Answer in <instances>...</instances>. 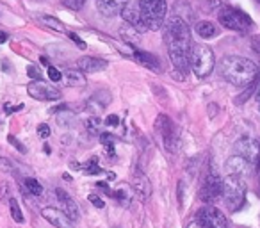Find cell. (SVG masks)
<instances>
[{"mask_svg":"<svg viewBox=\"0 0 260 228\" xmlns=\"http://www.w3.org/2000/svg\"><path fill=\"white\" fill-rule=\"evenodd\" d=\"M164 40H166L168 54L173 68L180 73V77H185L191 70V50L192 40L189 25L180 18L173 16L168 22L166 30H164Z\"/></svg>","mask_w":260,"mask_h":228,"instance_id":"6da1fadb","label":"cell"},{"mask_svg":"<svg viewBox=\"0 0 260 228\" xmlns=\"http://www.w3.org/2000/svg\"><path fill=\"white\" fill-rule=\"evenodd\" d=\"M219 73L226 82L237 87H248L249 84L256 82L258 66L248 57L241 55H226L219 61Z\"/></svg>","mask_w":260,"mask_h":228,"instance_id":"7a4b0ae2","label":"cell"},{"mask_svg":"<svg viewBox=\"0 0 260 228\" xmlns=\"http://www.w3.org/2000/svg\"><path fill=\"white\" fill-rule=\"evenodd\" d=\"M244 194H246V184L242 180V177L228 175L223 180V200L230 212H235V210H239L244 205Z\"/></svg>","mask_w":260,"mask_h":228,"instance_id":"3957f363","label":"cell"},{"mask_svg":"<svg viewBox=\"0 0 260 228\" xmlns=\"http://www.w3.org/2000/svg\"><path fill=\"white\" fill-rule=\"evenodd\" d=\"M139 13L143 15L148 30H159L168 11L166 0H139Z\"/></svg>","mask_w":260,"mask_h":228,"instance_id":"277c9868","label":"cell"},{"mask_svg":"<svg viewBox=\"0 0 260 228\" xmlns=\"http://www.w3.org/2000/svg\"><path fill=\"white\" fill-rule=\"evenodd\" d=\"M214 64H216V59H214V52L207 47L205 43H192L191 50V68L200 79L210 75L214 72Z\"/></svg>","mask_w":260,"mask_h":228,"instance_id":"5b68a950","label":"cell"},{"mask_svg":"<svg viewBox=\"0 0 260 228\" xmlns=\"http://www.w3.org/2000/svg\"><path fill=\"white\" fill-rule=\"evenodd\" d=\"M217 20L224 29L235 30V32H246L253 25L251 18L237 8H223L217 15Z\"/></svg>","mask_w":260,"mask_h":228,"instance_id":"8992f818","label":"cell"},{"mask_svg":"<svg viewBox=\"0 0 260 228\" xmlns=\"http://www.w3.org/2000/svg\"><path fill=\"white\" fill-rule=\"evenodd\" d=\"M235 150L237 155L244 157L251 166H258L260 164V141L253 138H242L235 143Z\"/></svg>","mask_w":260,"mask_h":228,"instance_id":"52a82bcc","label":"cell"},{"mask_svg":"<svg viewBox=\"0 0 260 228\" xmlns=\"http://www.w3.org/2000/svg\"><path fill=\"white\" fill-rule=\"evenodd\" d=\"M155 128L160 134V138H162L164 148H166L170 153L177 152V136H175L173 121H171L168 116H164V114H160V116L155 120Z\"/></svg>","mask_w":260,"mask_h":228,"instance_id":"ba28073f","label":"cell"},{"mask_svg":"<svg viewBox=\"0 0 260 228\" xmlns=\"http://www.w3.org/2000/svg\"><path fill=\"white\" fill-rule=\"evenodd\" d=\"M27 93H29L34 100H40V102H50V100H59V98H61V93H59L57 87L50 86V84L43 82V80H34V82H30L29 87H27Z\"/></svg>","mask_w":260,"mask_h":228,"instance_id":"9c48e42d","label":"cell"},{"mask_svg":"<svg viewBox=\"0 0 260 228\" xmlns=\"http://www.w3.org/2000/svg\"><path fill=\"white\" fill-rule=\"evenodd\" d=\"M221 196H223V180L217 175L210 173L205 178V184H203L202 191H200V198L205 203H210L214 200L221 198Z\"/></svg>","mask_w":260,"mask_h":228,"instance_id":"30bf717a","label":"cell"},{"mask_svg":"<svg viewBox=\"0 0 260 228\" xmlns=\"http://www.w3.org/2000/svg\"><path fill=\"white\" fill-rule=\"evenodd\" d=\"M198 221H202L207 228H226V217H224V214L212 205L200 210Z\"/></svg>","mask_w":260,"mask_h":228,"instance_id":"8fae6325","label":"cell"},{"mask_svg":"<svg viewBox=\"0 0 260 228\" xmlns=\"http://www.w3.org/2000/svg\"><path fill=\"white\" fill-rule=\"evenodd\" d=\"M128 6V0H96V9L105 18H114L121 15Z\"/></svg>","mask_w":260,"mask_h":228,"instance_id":"7c38bea8","label":"cell"},{"mask_svg":"<svg viewBox=\"0 0 260 228\" xmlns=\"http://www.w3.org/2000/svg\"><path fill=\"white\" fill-rule=\"evenodd\" d=\"M55 194H57V200H59V203H61V207H62V212H64L66 216L73 221V223H75V221H79L80 210H79V205L73 202L72 196H70L68 192H66L64 189H61V187L55 189Z\"/></svg>","mask_w":260,"mask_h":228,"instance_id":"4fadbf2b","label":"cell"},{"mask_svg":"<svg viewBox=\"0 0 260 228\" xmlns=\"http://www.w3.org/2000/svg\"><path fill=\"white\" fill-rule=\"evenodd\" d=\"M41 216H43L50 224H54L55 228H72L73 226V221L70 219L62 210L54 209V207H45V209L41 210Z\"/></svg>","mask_w":260,"mask_h":228,"instance_id":"5bb4252c","label":"cell"},{"mask_svg":"<svg viewBox=\"0 0 260 228\" xmlns=\"http://www.w3.org/2000/svg\"><path fill=\"white\" fill-rule=\"evenodd\" d=\"M132 189H134V194L138 196L141 202H146L152 196V184H150L148 177L143 173H136L132 178Z\"/></svg>","mask_w":260,"mask_h":228,"instance_id":"9a60e30c","label":"cell"},{"mask_svg":"<svg viewBox=\"0 0 260 228\" xmlns=\"http://www.w3.org/2000/svg\"><path fill=\"white\" fill-rule=\"evenodd\" d=\"M111 100H112V96L109 91H105V89L96 91V93L89 98V102H87V109H89L91 116H98V114L111 104Z\"/></svg>","mask_w":260,"mask_h":228,"instance_id":"2e32d148","label":"cell"},{"mask_svg":"<svg viewBox=\"0 0 260 228\" xmlns=\"http://www.w3.org/2000/svg\"><path fill=\"white\" fill-rule=\"evenodd\" d=\"M77 68L82 73H98L107 68V61L100 57H82L77 61Z\"/></svg>","mask_w":260,"mask_h":228,"instance_id":"e0dca14e","label":"cell"},{"mask_svg":"<svg viewBox=\"0 0 260 228\" xmlns=\"http://www.w3.org/2000/svg\"><path fill=\"white\" fill-rule=\"evenodd\" d=\"M224 168H226L228 175H237V177H244V175L249 171V168H251V164H249L248 160L244 159V157L235 155V157H230V159L226 160Z\"/></svg>","mask_w":260,"mask_h":228,"instance_id":"ac0fdd59","label":"cell"},{"mask_svg":"<svg viewBox=\"0 0 260 228\" xmlns=\"http://www.w3.org/2000/svg\"><path fill=\"white\" fill-rule=\"evenodd\" d=\"M134 59L139 62L141 66H145V68L152 70V72H160V61L159 57H155L153 54H150V52H143V50H138L136 48L134 50Z\"/></svg>","mask_w":260,"mask_h":228,"instance_id":"d6986e66","label":"cell"},{"mask_svg":"<svg viewBox=\"0 0 260 228\" xmlns=\"http://www.w3.org/2000/svg\"><path fill=\"white\" fill-rule=\"evenodd\" d=\"M119 36H121V40L125 41V43H128L132 48H138V45L141 43V32L126 22L119 27Z\"/></svg>","mask_w":260,"mask_h":228,"instance_id":"ffe728a7","label":"cell"},{"mask_svg":"<svg viewBox=\"0 0 260 228\" xmlns=\"http://www.w3.org/2000/svg\"><path fill=\"white\" fill-rule=\"evenodd\" d=\"M121 15H123V18H125V22L130 23L134 29H138L139 32H143V30H148L146 22H145V18H143L141 13H139V9H128V8H126Z\"/></svg>","mask_w":260,"mask_h":228,"instance_id":"44dd1931","label":"cell"},{"mask_svg":"<svg viewBox=\"0 0 260 228\" xmlns=\"http://www.w3.org/2000/svg\"><path fill=\"white\" fill-rule=\"evenodd\" d=\"M194 30L202 40H210L217 34V29L212 22H207V20H202L194 25Z\"/></svg>","mask_w":260,"mask_h":228,"instance_id":"7402d4cb","label":"cell"},{"mask_svg":"<svg viewBox=\"0 0 260 228\" xmlns=\"http://www.w3.org/2000/svg\"><path fill=\"white\" fill-rule=\"evenodd\" d=\"M64 82H66V86H84V84H86V77H84L82 72L66 70L64 72Z\"/></svg>","mask_w":260,"mask_h":228,"instance_id":"603a6c76","label":"cell"},{"mask_svg":"<svg viewBox=\"0 0 260 228\" xmlns=\"http://www.w3.org/2000/svg\"><path fill=\"white\" fill-rule=\"evenodd\" d=\"M55 121H57L59 127L68 128L75 123V114H73V112H68V111H61L57 116H55Z\"/></svg>","mask_w":260,"mask_h":228,"instance_id":"cb8c5ba5","label":"cell"},{"mask_svg":"<svg viewBox=\"0 0 260 228\" xmlns=\"http://www.w3.org/2000/svg\"><path fill=\"white\" fill-rule=\"evenodd\" d=\"M41 22H43L45 25L48 27V29L55 30V32H64V23L59 22V20L55 18V16H48V15H45V16H41Z\"/></svg>","mask_w":260,"mask_h":228,"instance_id":"d4e9b609","label":"cell"},{"mask_svg":"<svg viewBox=\"0 0 260 228\" xmlns=\"http://www.w3.org/2000/svg\"><path fill=\"white\" fill-rule=\"evenodd\" d=\"M100 141H102V145L105 146V150H107L109 157H114V143H116L114 136L107 134V132H102V134H100Z\"/></svg>","mask_w":260,"mask_h":228,"instance_id":"484cf974","label":"cell"},{"mask_svg":"<svg viewBox=\"0 0 260 228\" xmlns=\"http://www.w3.org/2000/svg\"><path fill=\"white\" fill-rule=\"evenodd\" d=\"M86 128L89 131V134L93 136H100L102 134V120L98 116H91L86 121Z\"/></svg>","mask_w":260,"mask_h":228,"instance_id":"4316f807","label":"cell"},{"mask_svg":"<svg viewBox=\"0 0 260 228\" xmlns=\"http://www.w3.org/2000/svg\"><path fill=\"white\" fill-rule=\"evenodd\" d=\"M23 184H25V189L30 192V194L40 196L41 192H43V185H41L40 182L36 180V178H30V177L25 178V182H23Z\"/></svg>","mask_w":260,"mask_h":228,"instance_id":"83f0119b","label":"cell"},{"mask_svg":"<svg viewBox=\"0 0 260 228\" xmlns=\"http://www.w3.org/2000/svg\"><path fill=\"white\" fill-rule=\"evenodd\" d=\"M9 209H11V217L16 221V223H23V214H22V209H20L18 202L16 198H9Z\"/></svg>","mask_w":260,"mask_h":228,"instance_id":"f1b7e54d","label":"cell"},{"mask_svg":"<svg viewBox=\"0 0 260 228\" xmlns=\"http://www.w3.org/2000/svg\"><path fill=\"white\" fill-rule=\"evenodd\" d=\"M79 168H80V170H82L86 175H98V173H102V168L98 166L96 160H94V159H93V160H89V162H86V164H82V166L79 164Z\"/></svg>","mask_w":260,"mask_h":228,"instance_id":"f546056e","label":"cell"},{"mask_svg":"<svg viewBox=\"0 0 260 228\" xmlns=\"http://www.w3.org/2000/svg\"><path fill=\"white\" fill-rule=\"evenodd\" d=\"M84 4H86V0H62V6L68 8V9H72V11H79V9H82Z\"/></svg>","mask_w":260,"mask_h":228,"instance_id":"4dcf8cb0","label":"cell"},{"mask_svg":"<svg viewBox=\"0 0 260 228\" xmlns=\"http://www.w3.org/2000/svg\"><path fill=\"white\" fill-rule=\"evenodd\" d=\"M27 75H29L30 79H34V80H41V79H43V73H41L40 68H38V66H34V64H30L29 68H27Z\"/></svg>","mask_w":260,"mask_h":228,"instance_id":"1f68e13d","label":"cell"},{"mask_svg":"<svg viewBox=\"0 0 260 228\" xmlns=\"http://www.w3.org/2000/svg\"><path fill=\"white\" fill-rule=\"evenodd\" d=\"M48 77H50V80L52 82H59V80L62 79V73L59 72L57 68H54V66H48Z\"/></svg>","mask_w":260,"mask_h":228,"instance_id":"d6a6232c","label":"cell"},{"mask_svg":"<svg viewBox=\"0 0 260 228\" xmlns=\"http://www.w3.org/2000/svg\"><path fill=\"white\" fill-rule=\"evenodd\" d=\"M50 134H52V131H50V127H48L47 123H41L40 127H38V136H40L41 139L50 138Z\"/></svg>","mask_w":260,"mask_h":228,"instance_id":"836d02e7","label":"cell"},{"mask_svg":"<svg viewBox=\"0 0 260 228\" xmlns=\"http://www.w3.org/2000/svg\"><path fill=\"white\" fill-rule=\"evenodd\" d=\"M87 200H89L91 205H94L96 209H104V207H105V202L96 194H89V196H87Z\"/></svg>","mask_w":260,"mask_h":228,"instance_id":"e575fe53","label":"cell"},{"mask_svg":"<svg viewBox=\"0 0 260 228\" xmlns=\"http://www.w3.org/2000/svg\"><path fill=\"white\" fill-rule=\"evenodd\" d=\"M70 40H72V41H73V43H75V45H77V47H79V48H80V50H84V48H86V43H84V41H82V40H80V38H79V36H77V34H75V32H70Z\"/></svg>","mask_w":260,"mask_h":228,"instance_id":"d590c367","label":"cell"},{"mask_svg":"<svg viewBox=\"0 0 260 228\" xmlns=\"http://www.w3.org/2000/svg\"><path fill=\"white\" fill-rule=\"evenodd\" d=\"M105 125H109V127H118V125H119V118L116 116V114H111V116L105 118Z\"/></svg>","mask_w":260,"mask_h":228,"instance_id":"8d00e7d4","label":"cell"},{"mask_svg":"<svg viewBox=\"0 0 260 228\" xmlns=\"http://www.w3.org/2000/svg\"><path fill=\"white\" fill-rule=\"evenodd\" d=\"M112 196H114L116 200H119L121 203H126V200H128V196H126L125 191H121V189H118L116 192H112Z\"/></svg>","mask_w":260,"mask_h":228,"instance_id":"74e56055","label":"cell"},{"mask_svg":"<svg viewBox=\"0 0 260 228\" xmlns=\"http://www.w3.org/2000/svg\"><path fill=\"white\" fill-rule=\"evenodd\" d=\"M8 139H9V143H11V145L15 146V148H18L22 153H25V152H27V150H25V146H22V145H20V141H18V139H15V138H13V136H9Z\"/></svg>","mask_w":260,"mask_h":228,"instance_id":"f35d334b","label":"cell"},{"mask_svg":"<svg viewBox=\"0 0 260 228\" xmlns=\"http://www.w3.org/2000/svg\"><path fill=\"white\" fill-rule=\"evenodd\" d=\"M187 228H207V226H205V224L202 223V221H192V223L189 224Z\"/></svg>","mask_w":260,"mask_h":228,"instance_id":"ab89813d","label":"cell"},{"mask_svg":"<svg viewBox=\"0 0 260 228\" xmlns=\"http://www.w3.org/2000/svg\"><path fill=\"white\" fill-rule=\"evenodd\" d=\"M6 41H8V34L0 30V43H6Z\"/></svg>","mask_w":260,"mask_h":228,"instance_id":"60d3db41","label":"cell"},{"mask_svg":"<svg viewBox=\"0 0 260 228\" xmlns=\"http://www.w3.org/2000/svg\"><path fill=\"white\" fill-rule=\"evenodd\" d=\"M256 100L260 102V84H258V91H256Z\"/></svg>","mask_w":260,"mask_h":228,"instance_id":"b9f144b4","label":"cell"},{"mask_svg":"<svg viewBox=\"0 0 260 228\" xmlns=\"http://www.w3.org/2000/svg\"><path fill=\"white\" fill-rule=\"evenodd\" d=\"M256 2H260V0H256Z\"/></svg>","mask_w":260,"mask_h":228,"instance_id":"7bdbcfd3","label":"cell"},{"mask_svg":"<svg viewBox=\"0 0 260 228\" xmlns=\"http://www.w3.org/2000/svg\"><path fill=\"white\" fill-rule=\"evenodd\" d=\"M258 105H260V102H258Z\"/></svg>","mask_w":260,"mask_h":228,"instance_id":"ee69618b","label":"cell"}]
</instances>
